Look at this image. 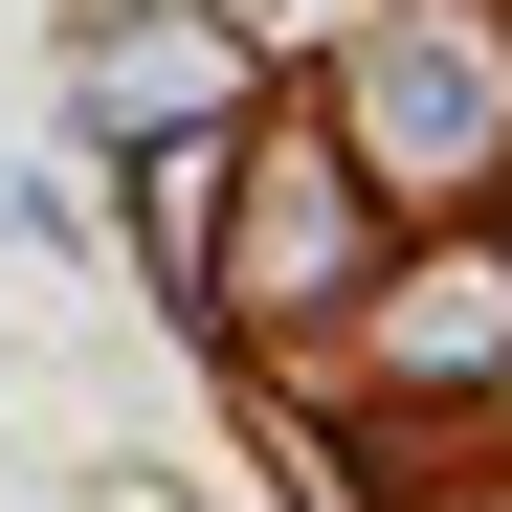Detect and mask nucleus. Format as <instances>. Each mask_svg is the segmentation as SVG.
Returning a JSON list of instances; mask_svg holds the SVG:
<instances>
[{
	"instance_id": "f03ea898",
	"label": "nucleus",
	"mask_w": 512,
	"mask_h": 512,
	"mask_svg": "<svg viewBox=\"0 0 512 512\" xmlns=\"http://www.w3.org/2000/svg\"><path fill=\"white\" fill-rule=\"evenodd\" d=\"M334 268H357V201L290 179V201H268V290H334Z\"/></svg>"
},
{
	"instance_id": "f257e3e1",
	"label": "nucleus",
	"mask_w": 512,
	"mask_h": 512,
	"mask_svg": "<svg viewBox=\"0 0 512 512\" xmlns=\"http://www.w3.org/2000/svg\"><path fill=\"white\" fill-rule=\"evenodd\" d=\"M201 90H223V45H179V23H156V45L112 23V45H90V112H112V134H179Z\"/></svg>"
}]
</instances>
